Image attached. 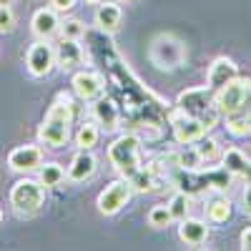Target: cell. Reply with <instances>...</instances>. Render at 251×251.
Here are the masks:
<instances>
[{
  "label": "cell",
  "instance_id": "28",
  "mask_svg": "<svg viewBox=\"0 0 251 251\" xmlns=\"http://www.w3.org/2000/svg\"><path fill=\"white\" fill-rule=\"evenodd\" d=\"M83 35H86V25H83L78 18H68L66 23H60V38H73V40H80Z\"/></svg>",
  "mask_w": 251,
  "mask_h": 251
},
{
  "label": "cell",
  "instance_id": "34",
  "mask_svg": "<svg viewBox=\"0 0 251 251\" xmlns=\"http://www.w3.org/2000/svg\"><path fill=\"white\" fill-rule=\"evenodd\" d=\"M86 3H91V5H98V3H103V0H86Z\"/></svg>",
  "mask_w": 251,
  "mask_h": 251
},
{
  "label": "cell",
  "instance_id": "30",
  "mask_svg": "<svg viewBox=\"0 0 251 251\" xmlns=\"http://www.w3.org/2000/svg\"><path fill=\"white\" fill-rule=\"evenodd\" d=\"M241 208H244V214L251 216V178L246 181L244 186V194H241Z\"/></svg>",
  "mask_w": 251,
  "mask_h": 251
},
{
  "label": "cell",
  "instance_id": "13",
  "mask_svg": "<svg viewBox=\"0 0 251 251\" xmlns=\"http://www.w3.org/2000/svg\"><path fill=\"white\" fill-rule=\"evenodd\" d=\"M93 118H96V123L100 126V131L113 133V131L121 128L123 113H121V108H118V103L103 93L98 100H93Z\"/></svg>",
  "mask_w": 251,
  "mask_h": 251
},
{
  "label": "cell",
  "instance_id": "10",
  "mask_svg": "<svg viewBox=\"0 0 251 251\" xmlns=\"http://www.w3.org/2000/svg\"><path fill=\"white\" fill-rule=\"evenodd\" d=\"M25 66H28V73L33 78H46L50 75V71L55 68V46H50L48 40H35V43L28 48V55H25Z\"/></svg>",
  "mask_w": 251,
  "mask_h": 251
},
{
  "label": "cell",
  "instance_id": "25",
  "mask_svg": "<svg viewBox=\"0 0 251 251\" xmlns=\"http://www.w3.org/2000/svg\"><path fill=\"white\" fill-rule=\"evenodd\" d=\"M194 149H196V153L206 161V163H211V161H216L219 156H221V146H219V141L216 138H211V136H203V138H199L196 143H191Z\"/></svg>",
  "mask_w": 251,
  "mask_h": 251
},
{
  "label": "cell",
  "instance_id": "11",
  "mask_svg": "<svg viewBox=\"0 0 251 251\" xmlns=\"http://www.w3.org/2000/svg\"><path fill=\"white\" fill-rule=\"evenodd\" d=\"M71 86H73V91L80 100L93 103L106 93V75L98 73V71H75Z\"/></svg>",
  "mask_w": 251,
  "mask_h": 251
},
{
  "label": "cell",
  "instance_id": "9",
  "mask_svg": "<svg viewBox=\"0 0 251 251\" xmlns=\"http://www.w3.org/2000/svg\"><path fill=\"white\" fill-rule=\"evenodd\" d=\"M131 196H133L131 181L128 178H116L98 194V211L103 216H116L121 208L131 201Z\"/></svg>",
  "mask_w": 251,
  "mask_h": 251
},
{
  "label": "cell",
  "instance_id": "8",
  "mask_svg": "<svg viewBox=\"0 0 251 251\" xmlns=\"http://www.w3.org/2000/svg\"><path fill=\"white\" fill-rule=\"evenodd\" d=\"M166 121H169L171 131H174V138H176L178 143H183V146H191V143H196L199 138H203L208 131H211V128H208V126L203 123V121H199L196 116H191V113L181 111L178 106L169 108V116H166Z\"/></svg>",
  "mask_w": 251,
  "mask_h": 251
},
{
  "label": "cell",
  "instance_id": "26",
  "mask_svg": "<svg viewBox=\"0 0 251 251\" xmlns=\"http://www.w3.org/2000/svg\"><path fill=\"white\" fill-rule=\"evenodd\" d=\"M166 206H169V211H171L174 221H181V219L188 216V208H191V196L183 194V191H176Z\"/></svg>",
  "mask_w": 251,
  "mask_h": 251
},
{
  "label": "cell",
  "instance_id": "5",
  "mask_svg": "<svg viewBox=\"0 0 251 251\" xmlns=\"http://www.w3.org/2000/svg\"><path fill=\"white\" fill-rule=\"evenodd\" d=\"M176 106L186 113L196 116L199 121H203L208 128H214V126L221 121V113H219V106H216V93L208 86L181 91L178 98H176Z\"/></svg>",
  "mask_w": 251,
  "mask_h": 251
},
{
  "label": "cell",
  "instance_id": "1",
  "mask_svg": "<svg viewBox=\"0 0 251 251\" xmlns=\"http://www.w3.org/2000/svg\"><path fill=\"white\" fill-rule=\"evenodd\" d=\"M216 106L228 133L236 138L251 136V78L236 75L221 91H216Z\"/></svg>",
  "mask_w": 251,
  "mask_h": 251
},
{
  "label": "cell",
  "instance_id": "18",
  "mask_svg": "<svg viewBox=\"0 0 251 251\" xmlns=\"http://www.w3.org/2000/svg\"><path fill=\"white\" fill-rule=\"evenodd\" d=\"M121 20H123V10L118 3H108V0H103V3H98V10H96V28L100 33H116L121 28Z\"/></svg>",
  "mask_w": 251,
  "mask_h": 251
},
{
  "label": "cell",
  "instance_id": "19",
  "mask_svg": "<svg viewBox=\"0 0 251 251\" xmlns=\"http://www.w3.org/2000/svg\"><path fill=\"white\" fill-rule=\"evenodd\" d=\"M178 239L186 246H201L208 241V226L201 219H181L178 221Z\"/></svg>",
  "mask_w": 251,
  "mask_h": 251
},
{
  "label": "cell",
  "instance_id": "17",
  "mask_svg": "<svg viewBox=\"0 0 251 251\" xmlns=\"http://www.w3.org/2000/svg\"><path fill=\"white\" fill-rule=\"evenodd\" d=\"M96 171H98V161H96V156H93L91 151H86V149H80V151L75 153V158L71 161L66 176H68V181H73V183H83V181L93 178Z\"/></svg>",
  "mask_w": 251,
  "mask_h": 251
},
{
  "label": "cell",
  "instance_id": "27",
  "mask_svg": "<svg viewBox=\"0 0 251 251\" xmlns=\"http://www.w3.org/2000/svg\"><path fill=\"white\" fill-rule=\"evenodd\" d=\"M149 224L153 228H166V226H171L174 224V216L169 211V206L166 203H156L151 211H149Z\"/></svg>",
  "mask_w": 251,
  "mask_h": 251
},
{
  "label": "cell",
  "instance_id": "24",
  "mask_svg": "<svg viewBox=\"0 0 251 251\" xmlns=\"http://www.w3.org/2000/svg\"><path fill=\"white\" fill-rule=\"evenodd\" d=\"M98 141H100V126L96 121L83 123L80 128H78V133H75V146H78V149L91 151V149H96V146H98Z\"/></svg>",
  "mask_w": 251,
  "mask_h": 251
},
{
  "label": "cell",
  "instance_id": "16",
  "mask_svg": "<svg viewBox=\"0 0 251 251\" xmlns=\"http://www.w3.org/2000/svg\"><path fill=\"white\" fill-rule=\"evenodd\" d=\"M30 28H33V35L40 38V40H50L53 35L60 33V18H58V10L53 8H38L30 18Z\"/></svg>",
  "mask_w": 251,
  "mask_h": 251
},
{
  "label": "cell",
  "instance_id": "35",
  "mask_svg": "<svg viewBox=\"0 0 251 251\" xmlns=\"http://www.w3.org/2000/svg\"><path fill=\"white\" fill-rule=\"evenodd\" d=\"M0 221H3V208H0Z\"/></svg>",
  "mask_w": 251,
  "mask_h": 251
},
{
  "label": "cell",
  "instance_id": "3",
  "mask_svg": "<svg viewBox=\"0 0 251 251\" xmlns=\"http://www.w3.org/2000/svg\"><path fill=\"white\" fill-rule=\"evenodd\" d=\"M234 181V174L226 171L224 166L221 169H181L176 176H174V186L178 191L188 194V196H203V194H226L228 186Z\"/></svg>",
  "mask_w": 251,
  "mask_h": 251
},
{
  "label": "cell",
  "instance_id": "14",
  "mask_svg": "<svg viewBox=\"0 0 251 251\" xmlns=\"http://www.w3.org/2000/svg\"><path fill=\"white\" fill-rule=\"evenodd\" d=\"M86 60V50H83L80 40H73V38H60L58 46H55V66L60 71H78V66H83Z\"/></svg>",
  "mask_w": 251,
  "mask_h": 251
},
{
  "label": "cell",
  "instance_id": "36",
  "mask_svg": "<svg viewBox=\"0 0 251 251\" xmlns=\"http://www.w3.org/2000/svg\"><path fill=\"white\" fill-rule=\"evenodd\" d=\"M121 3H131V0H121Z\"/></svg>",
  "mask_w": 251,
  "mask_h": 251
},
{
  "label": "cell",
  "instance_id": "7",
  "mask_svg": "<svg viewBox=\"0 0 251 251\" xmlns=\"http://www.w3.org/2000/svg\"><path fill=\"white\" fill-rule=\"evenodd\" d=\"M149 55H151V63L156 68H161V71H176V68H181L186 63L188 53H186V43L178 35L161 33V35L153 38Z\"/></svg>",
  "mask_w": 251,
  "mask_h": 251
},
{
  "label": "cell",
  "instance_id": "15",
  "mask_svg": "<svg viewBox=\"0 0 251 251\" xmlns=\"http://www.w3.org/2000/svg\"><path fill=\"white\" fill-rule=\"evenodd\" d=\"M239 75V68H236V63L231 60V58H226V55H221V58H216L211 66H208V75H206V86L211 88L214 93L216 91H221L226 83H231L234 78Z\"/></svg>",
  "mask_w": 251,
  "mask_h": 251
},
{
  "label": "cell",
  "instance_id": "12",
  "mask_svg": "<svg viewBox=\"0 0 251 251\" xmlns=\"http://www.w3.org/2000/svg\"><path fill=\"white\" fill-rule=\"evenodd\" d=\"M43 163V149L40 146H33V143H25V146H15V149L8 153V166L18 174H33L40 169Z\"/></svg>",
  "mask_w": 251,
  "mask_h": 251
},
{
  "label": "cell",
  "instance_id": "2",
  "mask_svg": "<svg viewBox=\"0 0 251 251\" xmlns=\"http://www.w3.org/2000/svg\"><path fill=\"white\" fill-rule=\"evenodd\" d=\"M71 126H73V103L66 93H60L53 106L48 108L43 123L38 128V141L46 149H63L71 141Z\"/></svg>",
  "mask_w": 251,
  "mask_h": 251
},
{
  "label": "cell",
  "instance_id": "6",
  "mask_svg": "<svg viewBox=\"0 0 251 251\" xmlns=\"http://www.w3.org/2000/svg\"><path fill=\"white\" fill-rule=\"evenodd\" d=\"M46 203V186L38 178H20L10 188V206L18 216H33Z\"/></svg>",
  "mask_w": 251,
  "mask_h": 251
},
{
  "label": "cell",
  "instance_id": "22",
  "mask_svg": "<svg viewBox=\"0 0 251 251\" xmlns=\"http://www.w3.org/2000/svg\"><path fill=\"white\" fill-rule=\"evenodd\" d=\"M38 181L43 183L46 188H53V186H60L66 181V169L58 163V161H43L38 169Z\"/></svg>",
  "mask_w": 251,
  "mask_h": 251
},
{
  "label": "cell",
  "instance_id": "21",
  "mask_svg": "<svg viewBox=\"0 0 251 251\" xmlns=\"http://www.w3.org/2000/svg\"><path fill=\"white\" fill-rule=\"evenodd\" d=\"M128 181H131L133 194H153V191H161V188H163L151 166H141V169H138Z\"/></svg>",
  "mask_w": 251,
  "mask_h": 251
},
{
  "label": "cell",
  "instance_id": "31",
  "mask_svg": "<svg viewBox=\"0 0 251 251\" xmlns=\"http://www.w3.org/2000/svg\"><path fill=\"white\" fill-rule=\"evenodd\" d=\"M50 8L58 13H68L75 8V0H50Z\"/></svg>",
  "mask_w": 251,
  "mask_h": 251
},
{
  "label": "cell",
  "instance_id": "29",
  "mask_svg": "<svg viewBox=\"0 0 251 251\" xmlns=\"http://www.w3.org/2000/svg\"><path fill=\"white\" fill-rule=\"evenodd\" d=\"M15 28V15L10 10V5H0V33H13Z\"/></svg>",
  "mask_w": 251,
  "mask_h": 251
},
{
  "label": "cell",
  "instance_id": "20",
  "mask_svg": "<svg viewBox=\"0 0 251 251\" xmlns=\"http://www.w3.org/2000/svg\"><path fill=\"white\" fill-rule=\"evenodd\" d=\"M221 163H224V169L226 171H231L234 176H241V178H251V158L239 151V149H226L221 151Z\"/></svg>",
  "mask_w": 251,
  "mask_h": 251
},
{
  "label": "cell",
  "instance_id": "23",
  "mask_svg": "<svg viewBox=\"0 0 251 251\" xmlns=\"http://www.w3.org/2000/svg\"><path fill=\"white\" fill-rule=\"evenodd\" d=\"M206 219L211 224H226L228 219H231V201H228L224 194L211 199L206 203Z\"/></svg>",
  "mask_w": 251,
  "mask_h": 251
},
{
  "label": "cell",
  "instance_id": "32",
  "mask_svg": "<svg viewBox=\"0 0 251 251\" xmlns=\"http://www.w3.org/2000/svg\"><path fill=\"white\" fill-rule=\"evenodd\" d=\"M239 244H241V249H244V251H251V226H246L244 231H241Z\"/></svg>",
  "mask_w": 251,
  "mask_h": 251
},
{
  "label": "cell",
  "instance_id": "33",
  "mask_svg": "<svg viewBox=\"0 0 251 251\" xmlns=\"http://www.w3.org/2000/svg\"><path fill=\"white\" fill-rule=\"evenodd\" d=\"M0 5H13V0H0Z\"/></svg>",
  "mask_w": 251,
  "mask_h": 251
},
{
  "label": "cell",
  "instance_id": "4",
  "mask_svg": "<svg viewBox=\"0 0 251 251\" xmlns=\"http://www.w3.org/2000/svg\"><path fill=\"white\" fill-rule=\"evenodd\" d=\"M108 161H111V166L123 178H131L143 166V143H141V136L133 133V131L121 133L108 146Z\"/></svg>",
  "mask_w": 251,
  "mask_h": 251
}]
</instances>
